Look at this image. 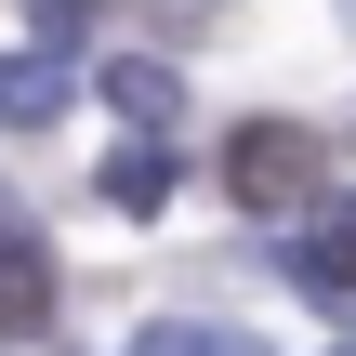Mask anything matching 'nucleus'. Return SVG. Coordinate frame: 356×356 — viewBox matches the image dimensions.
I'll list each match as a JSON object with an SVG mask.
<instances>
[{
	"mask_svg": "<svg viewBox=\"0 0 356 356\" xmlns=\"http://www.w3.org/2000/svg\"><path fill=\"white\" fill-rule=\"evenodd\" d=\"M317 172H330V145H317L304 119H251V132L225 145V198H238V211H317Z\"/></svg>",
	"mask_w": 356,
	"mask_h": 356,
	"instance_id": "f257e3e1",
	"label": "nucleus"
},
{
	"mask_svg": "<svg viewBox=\"0 0 356 356\" xmlns=\"http://www.w3.org/2000/svg\"><path fill=\"white\" fill-rule=\"evenodd\" d=\"M277 264H291V291H317V304H356V198H317V211H304V238H291Z\"/></svg>",
	"mask_w": 356,
	"mask_h": 356,
	"instance_id": "f03ea898",
	"label": "nucleus"
},
{
	"mask_svg": "<svg viewBox=\"0 0 356 356\" xmlns=\"http://www.w3.org/2000/svg\"><path fill=\"white\" fill-rule=\"evenodd\" d=\"M53 330V238H0V343Z\"/></svg>",
	"mask_w": 356,
	"mask_h": 356,
	"instance_id": "7ed1b4c3",
	"label": "nucleus"
},
{
	"mask_svg": "<svg viewBox=\"0 0 356 356\" xmlns=\"http://www.w3.org/2000/svg\"><path fill=\"white\" fill-rule=\"evenodd\" d=\"M106 106H119L132 132H172V119H185V79H172L159 53H119V66H106Z\"/></svg>",
	"mask_w": 356,
	"mask_h": 356,
	"instance_id": "20e7f679",
	"label": "nucleus"
},
{
	"mask_svg": "<svg viewBox=\"0 0 356 356\" xmlns=\"http://www.w3.org/2000/svg\"><path fill=\"white\" fill-rule=\"evenodd\" d=\"M172 185H185V159H172V132H132V145L106 159V198H119V211H172Z\"/></svg>",
	"mask_w": 356,
	"mask_h": 356,
	"instance_id": "39448f33",
	"label": "nucleus"
},
{
	"mask_svg": "<svg viewBox=\"0 0 356 356\" xmlns=\"http://www.w3.org/2000/svg\"><path fill=\"white\" fill-rule=\"evenodd\" d=\"M66 106V53H13L0 66V119H53Z\"/></svg>",
	"mask_w": 356,
	"mask_h": 356,
	"instance_id": "423d86ee",
	"label": "nucleus"
},
{
	"mask_svg": "<svg viewBox=\"0 0 356 356\" xmlns=\"http://www.w3.org/2000/svg\"><path fill=\"white\" fill-rule=\"evenodd\" d=\"M26 13H40V26H53V40H66V26H92V13H106V0H26Z\"/></svg>",
	"mask_w": 356,
	"mask_h": 356,
	"instance_id": "0eeeda50",
	"label": "nucleus"
},
{
	"mask_svg": "<svg viewBox=\"0 0 356 356\" xmlns=\"http://www.w3.org/2000/svg\"><path fill=\"white\" fill-rule=\"evenodd\" d=\"M145 356H198V330H145Z\"/></svg>",
	"mask_w": 356,
	"mask_h": 356,
	"instance_id": "6e6552de",
	"label": "nucleus"
},
{
	"mask_svg": "<svg viewBox=\"0 0 356 356\" xmlns=\"http://www.w3.org/2000/svg\"><path fill=\"white\" fill-rule=\"evenodd\" d=\"M198 356H251V343H225V330H198Z\"/></svg>",
	"mask_w": 356,
	"mask_h": 356,
	"instance_id": "1a4fd4ad",
	"label": "nucleus"
},
{
	"mask_svg": "<svg viewBox=\"0 0 356 356\" xmlns=\"http://www.w3.org/2000/svg\"><path fill=\"white\" fill-rule=\"evenodd\" d=\"M0 238H26V211H13V198H0Z\"/></svg>",
	"mask_w": 356,
	"mask_h": 356,
	"instance_id": "9d476101",
	"label": "nucleus"
}]
</instances>
